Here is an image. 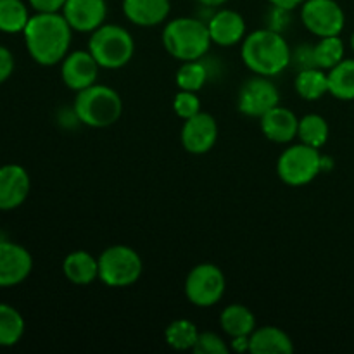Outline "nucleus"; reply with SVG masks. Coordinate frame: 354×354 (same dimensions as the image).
<instances>
[{"label":"nucleus","mask_w":354,"mask_h":354,"mask_svg":"<svg viewBox=\"0 0 354 354\" xmlns=\"http://www.w3.org/2000/svg\"><path fill=\"white\" fill-rule=\"evenodd\" d=\"M73 28L59 12H37L24 28V44L28 52L41 66L62 62L71 45Z\"/></svg>","instance_id":"f257e3e1"},{"label":"nucleus","mask_w":354,"mask_h":354,"mask_svg":"<svg viewBox=\"0 0 354 354\" xmlns=\"http://www.w3.org/2000/svg\"><path fill=\"white\" fill-rule=\"evenodd\" d=\"M241 57L254 75L277 76L290 64V47L275 30H256L242 41Z\"/></svg>","instance_id":"f03ea898"},{"label":"nucleus","mask_w":354,"mask_h":354,"mask_svg":"<svg viewBox=\"0 0 354 354\" xmlns=\"http://www.w3.org/2000/svg\"><path fill=\"white\" fill-rule=\"evenodd\" d=\"M211 35L207 24L194 17L169 21L162 31V45L178 61H199L209 50Z\"/></svg>","instance_id":"7ed1b4c3"},{"label":"nucleus","mask_w":354,"mask_h":354,"mask_svg":"<svg viewBox=\"0 0 354 354\" xmlns=\"http://www.w3.org/2000/svg\"><path fill=\"white\" fill-rule=\"evenodd\" d=\"M75 114L86 127L107 128L123 114V100L111 86L93 83L76 92Z\"/></svg>","instance_id":"20e7f679"},{"label":"nucleus","mask_w":354,"mask_h":354,"mask_svg":"<svg viewBox=\"0 0 354 354\" xmlns=\"http://www.w3.org/2000/svg\"><path fill=\"white\" fill-rule=\"evenodd\" d=\"M88 50L100 68L120 69L133 57L135 41L123 26L102 24L90 35Z\"/></svg>","instance_id":"39448f33"},{"label":"nucleus","mask_w":354,"mask_h":354,"mask_svg":"<svg viewBox=\"0 0 354 354\" xmlns=\"http://www.w3.org/2000/svg\"><path fill=\"white\" fill-rule=\"evenodd\" d=\"M97 259H99V280L104 286L113 289L133 286L140 279L144 270L138 252L123 244L111 245Z\"/></svg>","instance_id":"423d86ee"},{"label":"nucleus","mask_w":354,"mask_h":354,"mask_svg":"<svg viewBox=\"0 0 354 354\" xmlns=\"http://www.w3.org/2000/svg\"><path fill=\"white\" fill-rule=\"evenodd\" d=\"M322 166H324V158L320 151L301 142L297 145H290L280 154L277 173L287 185L303 187L320 175Z\"/></svg>","instance_id":"0eeeda50"},{"label":"nucleus","mask_w":354,"mask_h":354,"mask_svg":"<svg viewBox=\"0 0 354 354\" xmlns=\"http://www.w3.org/2000/svg\"><path fill=\"white\" fill-rule=\"evenodd\" d=\"M227 280L216 265L203 263L190 270L185 280V296L197 308H211L223 297Z\"/></svg>","instance_id":"6e6552de"},{"label":"nucleus","mask_w":354,"mask_h":354,"mask_svg":"<svg viewBox=\"0 0 354 354\" xmlns=\"http://www.w3.org/2000/svg\"><path fill=\"white\" fill-rule=\"evenodd\" d=\"M301 19L317 37H335L344 30L346 16L335 0H304Z\"/></svg>","instance_id":"1a4fd4ad"},{"label":"nucleus","mask_w":354,"mask_h":354,"mask_svg":"<svg viewBox=\"0 0 354 354\" xmlns=\"http://www.w3.org/2000/svg\"><path fill=\"white\" fill-rule=\"evenodd\" d=\"M280 102V93L268 76L256 75L242 83L239 90L237 106L242 114L249 118H261Z\"/></svg>","instance_id":"9d476101"},{"label":"nucleus","mask_w":354,"mask_h":354,"mask_svg":"<svg viewBox=\"0 0 354 354\" xmlns=\"http://www.w3.org/2000/svg\"><path fill=\"white\" fill-rule=\"evenodd\" d=\"M182 145L190 154H206L218 140V123L211 114L199 113L185 120L182 127Z\"/></svg>","instance_id":"9b49d317"},{"label":"nucleus","mask_w":354,"mask_h":354,"mask_svg":"<svg viewBox=\"0 0 354 354\" xmlns=\"http://www.w3.org/2000/svg\"><path fill=\"white\" fill-rule=\"evenodd\" d=\"M33 268L31 254L19 244L0 242V287H14L28 279Z\"/></svg>","instance_id":"f8f14e48"},{"label":"nucleus","mask_w":354,"mask_h":354,"mask_svg":"<svg viewBox=\"0 0 354 354\" xmlns=\"http://www.w3.org/2000/svg\"><path fill=\"white\" fill-rule=\"evenodd\" d=\"M99 69V62L90 54V50H75L62 59V82L68 88L80 92V90L86 88L97 82Z\"/></svg>","instance_id":"ddd939ff"},{"label":"nucleus","mask_w":354,"mask_h":354,"mask_svg":"<svg viewBox=\"0 0 354 354\" xmlns=\"http://www.w3.org/2000/svg\"><path fill=\"white\" fill-rule=\"evenodd\" d=\"M62 16L73 30L92 33L106 21V0H66Z\"/></svg>","instance_id":"4468645a"},{"label":"nucleus","mask_w":354,"mask_h":354,"mask_svg":"<svg viewBox=\"0 0 354 354\" xmlns=\"http://www.w3.org/2000/svg\"><path fill=\"white\" fill-rule=\"evenodd\" d=\"M30 175L19 165H6L0 168V209L10 211L19 207L30 194Z\"/></svg>","instance_id":"2eb2a0df"},{"label":"nucleus","mask_w":354,"mask_h":354,"mask_svg":"<svg viewBox=\"0 0 354 354\" xmlns=\"http://www.w3.org/2000/svg\"><path fill=\"white\" fill-rule=\"evenodd\" d=\"M259 123L265 137L275 144H289L297 137L299 120L287 107L275 106L259 118Z\"/></svg>","instance_id":"dca6fc26"},{"label":"nucleus","mask_w":354,"mask_h":354,"mask_svg":"<svg viewBox=\"0 0 354 354\" xmlns=\"http://www.w3.org/2000/svg\"><path fill=\"white\" fill-rule=\"evenodd\" d=\"M211 40L221 47H232L245 38V21L239 12L230 9L218 10L207 23Z\"/></svg>","instance_id":"f3484780"},{"label":"nucleus","mask_w":354,"mask_h":354,"mask_svg":"<svg viewBox=\"0 0 354 354\" xmlns=\"http://www.w3.org/2000/svg\"><path fill=\"white\" fill-rule=\"evenodd\" d=\"M169 0H123V12L137 26H158L169 16Z\"/></svg>","instance_id":"a211bd4d"},{"label":"nucleus","mask_w":354,"mask_h":354,"mask_svg":"<svg viewBox=\"0 0 354 354\" xmlns=\"http://www.w3.org/2000/svg\"><path fill=\"white\" fill-rule=\"evenodd\" d=\"M249 353L252 354H292V339L282 328L266 327L256 328L249 335Z\"/></svg>","instance_id":"6ab92c4d"},{"label":"nucleus","mask_w":354,"mask_h":354,"mask_svg":"<svg viewBox=\"0 0 354 354\" xmlns=\"http://www.w3.org/2000/svg\"><path fill=\"white\" fill-rule=\"evenodd\" d=\"M62 272L75 286H90L93 280L99 279V259L86 251H75L66 256Z\"/></svg>","instance_id":"aec40b11"},{"label":"nucleus","mask_w":354,"mask_h":354,"mask_svg":"<svg viewBox=\"0 0 354 354\" xmlns=\"http://www.w3.org/2000/svg\"><path fill=\"white\" fill-rule=\"evenodd\" d=\"M221 330L234 337H248L256 330V318L244 304H230L220 315Z\"/></svg>","instance_id":"412c9836"},{"label":"nucleus","mask_w":354,"mask_h":354,"mask_svg":"<svg viewBox=\"0 0 354 354\" xmlns=\"http://www.w3.org/2000/svg\"><path fill=\"white\" fill-rule=\"evenodd\" d=\"M297 95L304 100H318L328 93V75L324 69L317 68H303L296 76L294 82Z\"/></svg>","instance_id":"4be33fe9"},{"label":"nucleus","mask_w":354,"mask_h":354,"mask_svg":"<svg viewBox=\"0 0 354 354\" xmlns=\"http://www.w3.org/2000/svg\"><path fill=\"white\" fill-rule=\"evenodd\" d=\"M328 93L335 99L354 100V59H342L328 69Z\"/></svg>","instance_id":"5701e85b"},{"label":"nucleus","mask_w":354,"mask_h":354,"mask_svg":"<svg viewBox=\"0 0 354 354\" xmlns=\"http://www.w3.org/2000/svg\"><path fill=\"white\" fill-rule=\"evenodd\" d=\"M197 337H199V330H197L196 324L185 318L171 322L165 330V341L169 348L176 349V351H189L196 346Z\"/></svg>","instance_id":"b1692460"},{"label":"nucleus","mask_w":354,"mask_h":354,"mask_svg":"<svg viewBox=\"0 0 354 354\" xmlns=\"http://www.w3.org/2000/svg\"><path fill=\"white\" fill-rule=\"evenodd\" d=\"M24 334V320L16 308L0 304V346L9 348L17 344Z\"/></svg>","instance_id":"393cba45"},{"label":"nucleus","mask_w":354,"mask_h":354,"mask_svg":"<svg viewBox=\"0 0 354 354\" xmlns=\"http://www.w3.org/2000/svg\"><path fill=\"white\" fill-rule=\"evenodd\" d=\"M297 137L311 147H324L328 140V123L320 114H306L299 120Z\"/></svg>","instance_id":"a878e982"},{"label":"nucleus","mask_w":354,"mask_h":354,"mask_svg":"<svg viewBox=\"0 0 354 354\" xmlns=\"http://www.w3.org/2000/svg\"><path fill=\"white\" fill-rule=\"evenodd\" d=\"M30 14L21 0H0V31L19 33L24 31Z\"/></svg>","instance_id":"bb28decb"},{"label":"nucleus","mask_w":354,"mask_h":354,"mask_svg":"<svg viewBox=\"0 0 354 354\" xmlns=\"http://www.w3.org/2000/svg\"><path fill=\"white\" fill-rule=\"evenodd\" d=\"M344 59V41L339 35L320 38L313 47V62L320 69H332Z\"/></svg>","instance_id":"cd10ccee"},{"label":"nucleus","mask_w":354,"mask_h":354,"mask_svg":"<svg viewBox=\"0 0 354 354\" xmlns=\"http://www.w3.org/2000/svg\"><path fill=\"white\" fill-rule=\"evenodd\" d=\"M207 80V69L199 61H185L176 71V85L180 90L199 92Z\"/></svg>","instance_id":"c85d7f7f"},{"label":"nucleus","mask_w":354,"mask_h":354,"mask_svg":"<svg viewBox=\"0 0 354 354\" xmlns=\"http://www.w3.org/2000/svg\"><path fill=\"white\" fill-rule=\"evenodd\" d=\"M173 111L176 113V116L182 118V120H189V118L196 116L201 113V100L196 95V92H187L182 90L175 95L173 99Z\"/></svg>","instance_id":"c756f323"},{"label":"nucleus","mask_w":354,"mask_h":354,"mask_svg":"<svg viewBox=\"0 0 354 354\" xmlns=\"http://www.w3.org/2000/svg\"><path fill=\"white\" fill-rule=\"evenodd\" d=\"M192 351L196 354H228L230 348L214 332H199V337H197Z\"/></svg>","instance_id":"7c9ffc66"},{"label":"nucleus","mask_w":354,"mask_h":354,"mask_svg":"<svg viewBox=\"0 0 354 354\" xmlns=\"http://www.w3.org/2000/svg\"><path fill=\"white\" fill-rule=\"evenodd\" d=\"M14 71V57L9 48L0 45V83L7 82Z\"/></svg>","instance_id":"2f4dec72"},{"label":"nucleus","mask_w":354,"mask_h":354,"mask_svg":"<svg viewBox=\"0 0 354 354\" xmlns=\"http://www.w3.org/2000/svg\"><path fill=\"white\" fill-rule=\"evenodd\" d=\"M66 0H30V6L37 12H61Z\"/></svg>","instance_id":"473e14b6"},{"label":"nucleus","mask_w":354,"mask_h":354,"mask_svg":"<svg viewBox=\"0 0 354 354\" xmlns=\"http://www.w3.org/2000/svg\"><path fill=\"white\" fill-rule=\"evenodd\" d=\"M268 2L280 10H292L296 7L303 6L304 0H268Z\"/></svg>","instance_id":"72a5a7b5"},{"label":"nucleus","mask_w":354,"mask_h":354,"mask_svg":"<svg viewBox=\"0 0 354 354\" xmlns=\"http://www.w3.org/2000/svg\"><path fill=\"white\" fill-rule=\"evenodd\" d=\"M232 348L237 353H245L249 351V335L248 337H234L232 339Z\"/></svg>","instance_id":"f704fd0d"},{"label":"nucleus","mask_w":354,"mask_h":354,"mask_svg":"<svg viewBox=\"0 0 354 354\" xmlns=\"http://www.w3.org/2000/svg\"><path fill=\"white\" fill-rule=\"evenodd\" d=\"M199 2L206 7H220V6H223L227 0H199Z\"/></svg>","instance_id":"c9c22d12"},{"label":"nucleus","mask_w":354,"mask_h":354,"mask_svg":"<svg viewBox=\"0 0 354 354\" xmlns=\"http://www.w3.org/2000/svg\"><path fill=\"white\" fill-rule=\"evenodd\" d=\"M351 47H353V50H354V33H353V37H351Z\"/></svg>","instance_id":"e433bc0d"}]
</instances>
